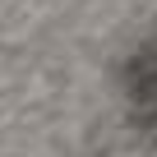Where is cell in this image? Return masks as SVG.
<instances>
[{
  "label": "cell",
  "mask_w": 157,
  "mask_h": 157,
  "mask_svg": "<svg viewBox=\"0 0 157 157\" xmlns=\"http://www.w3.org/2000/svg\"><path fill=\"white\" fill-rule=\"evenodd\" d=\"M120 78H125V93L134 102V125L143 134H157V37L125 60Z\"/></svg>",
  "instance_id": "6da1fadb"
}]
</instances>
